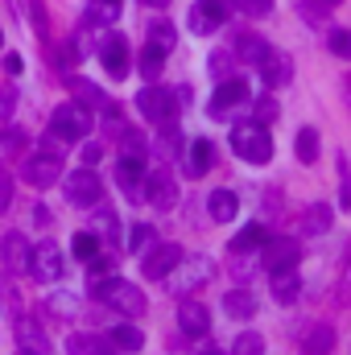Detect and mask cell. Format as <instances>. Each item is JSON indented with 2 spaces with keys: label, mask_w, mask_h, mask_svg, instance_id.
<instances>
[{
  "label": "cell",
  "mask_w": 351,
  "mask_h": 355,
  "mask_svg": "<svg viewBox=\"0 0 351 355\" xmlns=\"http://www.w3.org/2000/svg\"><path fill=\"white\" fill-rule=\"evenodd\" d=\"M211 277H215V261H211V257H182L162 281H166V289H170L174 297H190V293L203 289Z\"/></svg>",
  "instance_id": "1"
},
{
  "label": "cell",
  "mask_w": 351,
  "mask_h": 355,
  "mask_svg": "<svg viewBox=\"0 0 351 355\" xmlns=\"http://www.w3.org/2000/svg\"><path fill=\"white\" fill-rule=\"evenodd\" d=\"M232 153L240 157V162H248V166H268L273 162V137H268V128L264 124H236L232 128Z\"/></svg>",
  "instance_id": "2"
},
{
  "label": "cell",
  "mask_w": 351,
  "mask_h": 355,
  "mask_svg": "<svg viewBox=\"0 0 351 355\" xmlns=\"http://www.w3.org/2000/svg\"><path fill=\"white\" fill-rule=\"evenodd\" d=\"M91 297H99L103 306H112V310H120L124 318H141L145 310H149V302H145V293L132 285V281H120V277H108L103 285H95L91 289Z\"/></svg>",
  "instance_id": "3"
},
{
  "label": "cell",
  "mask_w": 351,
  "mask_h": 355,
  "mask_svg": "<svg viewBox=\"0 0 351 355\" xmlns=\"http://www.w3.org/2000/svg\"><path fill=\"white\" fill-rule=\"evenodd\" d=\"M50 132H58L67 145L83 141L91 132V112L83 103H58V107L50 112Z\"/></svg>",
  "instance_id": "4"
},
{
  "label": "cell",
  "mask_w": 351,
  "mask_h": 355,
  "mask_svg": "<svg viewBox=\"0 0 351 355\" xmlns=\"http://www.w3.org/2000/svg\"><path fill=\"white\" fill-rule=\"evenodd\" d=\"M137 112H141L149 124H166V120H174L178 116V91L157 87V83L141 87L137 91Z\"/></svg>",
  "instance_id": "5"
},
{
  "label": "cell",
  "mask_w": 351,
  "mask_h": 355,
  "mask_svg": "<svg viewBox=\"0 0 351 355\" xmlns=\"http://www.w3.org/2000/svg\"><path fill=\"white\" fill-rule=\"evenodd\" d=\"M58 182H62L67 202H75V207H95V202H99V194H103V182H99V174H95L91 166H79L75 174L58 178Z\"/></svg>",
  "instance_id": "6"
},
{
  "label": "cell",
  "mask_w": 351,
  "mask_h": 355,
  "mask_svg": "<svg viewBox=\"0 0 351 355\" xmlns=\"http://www.w3.org/2000/svg\"><path fill=\"white\" fill-rule=\"evenodd\" d=\"M298 261H302V244H298L293 236H273V240H264V252H261L264 272L298 268Z\"/></svg>",
  "instance_id": "7"
},
{
  "label": "cell",
  "mask_w": 351,
  "mask_h": 355,
  "mask_svg": "<svg viewBox=\"0 0 351 355\" xmlns=\"http://www.w3.org/2000/svg\"><path fill=\"white\" fill-rule=\"evenodd\" d=\"M228 12H232V0H198L194 8H190V33H215L223 21H228Z\"/></svg>",
  "instance_id": "8"
},
{
  "label": "cell",
  "mask_w": 351,
  "mask_h": 355,
  "mask_svg": "<svg viewBox=\"0 0 351 355\" xmlns=\"http://www.w3.org/2000/svg\"><path fill=\"white\" fill-rule=\"evenodd\" d=\"M244 99H248V83H244V79H219V87H215V95H211L207 112H211L215 120H228L232 107H240Z\"/></svg>",
  "instance_id": "9"
},
{
  "label": "cell",
  "mask_w": 351,
  "mask_h": 355,
  "mask_svg": "<svg viewBox=\"0 0 351 355\" xmlns=\"http://www.w3.org/2000/svg\"><path fill=\"white\" fill-rule=\"evenodd\" d=\"M178 261H182V248H178V244H157V240H153V244L141 252V272L153 277V281H162Z\"/></svg>",
  "instance_id": "10"
},
{
  "label": "cell",
  "mask_w": 351,
  "mask_h": 355,
  "mask_svg": "<svg viewBox=\"0 0 351 355\" xmlns=\"http://www.w3.org/2000/svg\"><path fill=\"white\" fill-rule=\"evenodd\" d=\"M62 268H67V261H62V252H58V244H33V252H29V272L37 277V281H58L62 277Z\"/></svg>",
  "instance_id": "11"
},
{
  "label": "cell",
  "mask_w": 351,
  "mask_h": 355,
  "mask_svg": "<svg viewBox=\"0 0 351 355\" xmlns=\"http://www.w3.org/2000/svg\"><path fill=\"white\" fill-rule=\"evenodd\" d=\"M21 178L29 182V186H54L58 178H62V157H50V153H37V157H29L25 162V170H21Z\"/></svg>",
  "instance_id": "12"
},
{
  "label": "cell",
  "mask_w": 351,
  "mask_h": 355,
  "mask_svg": "<svg viewBox=\"0 0 351 355\" xmlns=\"http://www.w3.org/2000/svg\"><path fill=\"white\" fill-rule=\"evenodd\" d=\"M257 71H261V79L268 87H285V83L293 79V58H289L285 50H273V46H268V54L257 62Z\"/></svg>",
  "instance_id": "13"
},
{
  "label": "cell",
  "mask_w": 351,
  "mask_h": 355,
  "mask_svg": "<svg viewBox=\"0 0 351 355\" xmlns=\"http://www.w3.org/2000/svg\"><path fill=\"white\" fill-rule=\"evenodd\" d=\"M145 198H149V207H157V211H174L178 202V182L166 170H157V174H145Z\"/></svg>",
  "instance_id": "14"
},
{
  "label": "cell",
  "mask_w": 351,
  "mask_h": 355,
  "mask_svg": "<svg viewBox=\"0 0 351 355\" xmlns=\"http://www.w3.org/2000/svg\"><path fill=\"white\" fill-rule=\"evenodd\" d=\"M99 62H103V71H108L112 79H124V75H128V42H124L120 33L103 37V46H99Z\"/></svg>",
  "instance_id": "15"
},
{
  "label": "cell",
  "mask_w": 351,
  "mask_h": 355,
  "mask_svg": "<svg viewBox=\"0 0 351 355\" xmlns=\"http://www.w3.org/2000/svg\"><path fill=\"white\" fill-rule=\"evenodd\" d=\"M178 327H182V335L203 339V335L211 331V310H207L203 302H182V306H178Z\"/></svg>",
  "instance_id": "16"
},
{
  "label": "cell",
  "mask_w": 351,
  "mask_h": 355,
  "mask_svg": "<svg viewBox=\"0 0 351 355\" xmlns=\"http://www.w3.org/2000/svg\"><path fill=\"white\" fill-rule=\"evenodd\" d=\"M116 182H120V190L128 194V198H145V162L141 157H120V166H116Z\"/></svg>",
  "instance_id": "17"
},
{
  "label": "cell",
  "mask_w": 351,
  "mask_h": 355,
  "mask_svg": "<svg viewBox=\"0 0 351 355\" xmlns=\"http://www.w3.org/2000/svg\"><path fill=\"white\" fill-rule=\"evenodd\" d=\"M29 240L21 236V232H4V240H0V261L4 268L12 272V268H29Z\"/></svg>",
  "instance_id": "18"
},
{
  "label": "cell",
  "mask_w": 351,
  "mask_h": 355,
  "mask_svg": "<svg viewBox=\"0 0 351 355\" xmlns=\"http://www.w3.org/2000/svg\"><path fill=\"white\" fill-rule=\"evenodd\" d=\"M268 289H273V297H277L281 306H293V302H298V293H302V277H298V268L268 272Z\"/></svg>",
  "instance_id": "19"
},
{
  "label": "cell",
  "mask_w": 351,
  "mask_h": 355,
  "mask_svg": "<svg viewBox=\"0 0 351 355\" xmlns=\"http://www.w3.org/2000/svg\"><path fill=\"white\" fill-rule=\"evenodd\" d=\"M331 347H335V327L331 322H314L306 331V339L298 343V355H331Z\"/></svg>",
  "instance_id": "20"
},
{
  "label": "cell",
  "mask_w": 351,
  "mask_h": 355,
  "mask_svg": "<svg viewBox=\"0 0 351 355\" xmlns=\"http://www.w3.org/2000/svg\"><path fill=\"white\" fill-rule=\"evenodd\" d=\"M67 355H116V343L103 339V335H71L67 339Z\"/></svg>",
  "instance_id": "21"
},
{
  "label": "cell",
  "mask_w": 351,
  "mask_h": 355,
  "mask_svg": "<svg viewBox=\"0 0 351 355\" xmlns=\"http://www.w3.org/2000/svg\"><path fill=\"white\" fill-rule=\"evenodd\" d=\"M323 232H331V207H327V202H314V207L302 211L298 236H323Z\"/></svg>",
  "instance_id": "22"
},
{
  "label": "cell",
  "mask_w": 351,
  "mask_h": 355,
  "mask_svg": "<svg viewBox=\"0 0 351 355\" xmlns=\"http://www.w3.org/2000/svg\"><path fill=\"white\" fill-rule=\"evenodd\" d=\"M211 166H215V145H211L207 137L190 141V145H186V170H190V174L198 178V174H207Z\"/></svg>",
  "instance_id": "23"
},
{
  "label": "cell",
  "mask_w": 351,
  "mask_h": 355,
  "mask_svg": "<svg viewBox=\"0 0 351 355\" xmlns=\"http://www.w3.org/2000/svg\"><path fill=\"white\" fill-rule=\"evenodd\" d=\"M71 91H75V99L83 103V107H95V112H108V116H116V107H112V99L103 95V91L95 87V83H87V79H71Z\"/></svg>",
  "instance_id": "24"
},
{
  "label": "cell",
  "mask_w": 351,
  "mask_h": 355,
  "mask_svg": "<svg viewBox=\"0 0 351 355\" xmlns=\"http://www.w3.org/2000/svg\"><path fill=\"white\" fill-rule=\"evenodd\" d=\"M207 211H211V219H215V223H232V219L240 215V198H236L232 190H211Z\"/></svg>",
  "instance_id": "25"
},
{
  "label": "cell",
  "mask_w": 351,
  "mask_h": 355,
  "mask_svg": "<svg viewBox=\"0 0 351 355\" xmlns=\"http://www.w3.org/2000/svg\"><path fill=\"white\" fill-rule=\"evenodd\" d=\"M223 310H228V318L248 322V318L257 314V297H252L248 289H228V293H223Z\"/></svg>",
  "instance_id": "26"
},
{
  "label": "cell",
  "mask_w": 351,
  "mask_h": 355,
  "mask_svg": "<svg viewBox=\"0 0 351 355\" xmlns=\"http://www.w3.org/2000/svg\"><path fill=\"white\" fill-rule=\"evenodd\" d=\"M17 343H21L25 352H33V355L50 352V343H46V335H42V327H37L33 318H21V314H17Z\"/></svg>",
  "instance_id": "27"
},
{
  "label": "cell",
  "mask_w": 351,
  "mask_h": 355,
  "mask_svg": "<svg viewBox=\"0 0 351 355\" xmlns=\"http://www.w3.org/2000/svg\"><path fill=\"white\" fill-rule=\"evenodd\" d=\"M95 207H99V202H95ZM91 232L99 236V244H116V240H120V219H116V211H108V207L91 211Z\"/></svg>",
  "instance_id": "28"
},
{
  "label": "cell",
  "mask_w": 351,
  "mask_h": 355,
  "mask_svg": "<svg viewBox=\"0 0 351 355\" xmlns=\"http://www.w3.org/2000/svg\"><path fill=\"white\" fill-rule=\"evenodd\" d=\"M293 157H298L302 166H314V162H318V128H298V137H293Z\"/></svg>",
  "instance_id": "29"
},
{
  "label": "cell",
  "mask_w": 351,
  "mask_h": 355,
  "mask_svg": "<svg viewBox=\"0 0 351 355\" xmlns=\"http://www.w3.org/2000/svg\"><path fill=\"white\" fill-rule=\"evenodd\" d=\"M149 46H153V50H162V54H170V50L178 46V33H174V25H170L166 17L149 21Z\"/></svg>",
  "instance_id": "30"
},
{
  "label": "cell",
  "mask_w": 351,
  "mask_h": 355,
  "mask_svg": "<svg viewBox=\"0 0 351 355\" xmlns=\"http://www.w3.org/2000/svg\"><path fill=\"white\" fill-rule=\"evenodd\" d=\"M264 240H268V236H264V223H248V227H240V236L232 240V252H236V257H244V252L261 248Z\"/></svg>",
  "instance_id": "31"
},
{
  "label": "cell",
  "mask_w": 351,
  "mask_h": 355,
  "mask_svg": "<svg viewBox=\"0 0 351 355\" xmlns=\"http://www.w3.org/2000/svg\"><path fill=\"white\" fill-rule=\"evenodd\" d=\"M42 310L54 314V318H75V314H79V297H75V293H50V297L42 302Z\"/></svg>",
  "instance_id": "32"
},
{
  "label": "cell",
  "mask_w": 351,
  "mask_h": 355,
  "mask_svg": "<svg viewBox=\"0 0 351 355\" xmlns=\"http://www.w3.org/2000/svg\"><path fill=\"white\" fill-rule=\"evenodd\" d=\"M0 314L4 318H17L21 314V293H17V285H12L8 272H0Z\"/></svg>",
  "instance_id": "33"
},
{
  "label": "cell",
  "mask_w": 351,
  "mask_h": 355,
  "mask_svg": "<svg viewBox=\"0 0 351 355\" xmlns=\"http://www.w3.org/2000/svg\"><path fill=\"white\" fill-rule=\"evenodd\" d=\"M71 252H75V261H83V265H87L91 257H99V236H95V232H75V236H71Z\"/></svg>",
  "instance_id": "34"
},
{
  "label": "cell",
  "mask_w": 351,
  "mask_h": 355,
  "mask_svg": "<svg viewBox=\"0 0 351 355\" xmlns=\"http://www.w3.org/2000/svg\"><path fill=\"white\" fill-rule=\"evenodd\" d=\"M108 339L116 343V352H141V347H145V335H141L137 327H128V322H124V327H116Z\"/></svg>",
  "instance_id": "35"
},
{
  "label": "cell",
  "mask_w": 351,
  "mask_h": 355,
  "mask_svg": "<svg viewBox=\"0 0 351 355\" xmlns=\"http://www.w3.org/2000/svg\"><path fill=\"white\" fill-rule=\"evenodd\" d=\"M157 128H162V137H157V153H162V157H178V149H182L178 124L174 120H166V124H157Z\"/></svg>",
  "instance_id": "36"
},
{
  "label": "cell",
  "mask_w": 351,
  "mask_h": 355,
  "mask_svg": "<svg viewBox=\"0 0 351 355\" xmlns=\"http://www.w3.org/2000/svg\"><path fill=\"white\" fill-rule=\"evenodd\" d=\"M236 54H240L244 62H252V67H257L264 54H268V42H264V37H252V33H244V37H240V50H236Z\"/></svg>",
  "instance_id": "37"
},
{
  "label": "cell",
  "mask_w": 351,
  "mask_h": 355,
  "mask_svg": "<svg viewBox=\"0 0 351 355\" xmlns=\"http://www.w3.org/2000/svg\"><path fill=\"white\" fill-rule=\"evenodd\" d=\"M232 355H264V339L257 331H244L240 339H232Z\"/></svg>",
  "instance_id": "38"
},
{
  "label": "cell",
  "mask_w": 351,
  "mask_h": 355,
  "mask_svg": "<svg viewBox=\"0 0 351 355\" xmlns=\"http://www.w3.org/2000/svg\"><path fill=\"white\" fill-rule=\"evenodd\" d=\"M293 4H298V12H302L306 25H323V17H327V8H331L327 0H293Z\"/></svg>",
  "instance_id": "39"
},
{
  "label": "cell",
  "mask_w": 351,
  "mask_h": 355,
  "mask_svg": "<svg viewBox=\"0 0 351 355\" xmlns=\"http://www.w3.org/2000/svg\"><path fill=\"white\" fill-rule=\"evenodd\" d=\"M153 240H157V232H153L149 223H137V227L128 232V252H145Z\"/></svg>",
  "instance_id": "40"
},
{
  "label": "cell",
  "mask_w": 351,
  "mask_h": 355,
  "mask_svg": "<svg viewBox=\"0 0 351 355\" xmlns=\"http://www.w3.org/2000/svg\"><path fill=\"white\" fill-rule=\"evenodd\" d=\"M162 62H166V54L153 50V46H145V54H141V75H145V79H157V75H162Z\"/></svg>",
  "instance_id": "41"
},
{
  "label": "cell",
  "mask_w": 351,
  "mask_h": 355,
  "mask_svg": "<svg viewBox=\"0 0 351 355\" xmlns=\"http://www.w3.org/2000/svg\"><path fill=\"white\" fill-rule=\"evenodd\" d=\"M327 46H331L335 58H351V33L348 29H331L327 33Z\"/></svg>",
  "instance_id": "42"
},
{
  "label": "cell",
  "mask_w": 351,
  "mask_h": 355,
  "mask_svg": "<svg viewBox=\"0 0 351 355\" xmlns=\"http://www.w3.org/2000/svg\"><path fill=\"white\" fill-rule=\"evenodd\" d=\"M339 211H351V166L339 157Z\"/></svg>",
  "instance_id": "43"
},
{
  "label": "cell",
  "mask_w": 351,
  "mask_h": 355,
  "mask_svg": "<svg viewBox=\"0 0 351 355\" xmlns=\"http://www.w3.org/2000/svg\"><path fill=\"white\" fill-rule=\"evenodd\" d=\"M277 116H281L277 99H273V95H261V99H257V124H273Z\"/></svg>",
  "instance_id": "44"
},
{
  "label": "cell",
  "mask_w": 351,
  "mask_h": 355,
  "mask_svg": "<svg viewBox=\"0 0 351 355\" xmlns=\"http://www.w3.org/2000/svg\"><path fill=\"white\" fill-rule=\"evenodd\" d=\"M335 302H339V306H351V252H348V261H343V277H339Z\"/></svg>",
  "instance_id": "45"
},
{
  "label": "cell",
  "mask_w": 351,
  "mask_h": 355,
  "mask_svg": "<svg viewBox=\"0 0 351 355\" xmlns=\"http://www.w3.org/2000/svg\"><path fill=\"white\" fill-rule=\"evenodd\" d=\"M236 8L244 17H268L273 12V0H236Z\"/></svg>",
  "instance_id": "46"
},
{
  "label": "cell",
  "mask_w": 351,
  "mask_h": 355,
  "mask_svg": "<svg viewBox=\"0 0 351 355\" xmlns=\"http://www.w3.org/2000/svg\"><path fill=\"white\" fill-rule=\"evenodd\" d=\"M42 153H50V157H62V153H67V141H62L58 132H50V128H46V137H42Z\"/></svg>",
  "instance_id": "47"
},
{
  "label": "cell",
  "mask_w": 351,
  "mask_h": 355,
  "mask_svg": "<svg viewBox=\"0 0 351 355\" xmlns=\"http://www.w3.org/2000/svg\"><path fill=\"white\" fill-rule=\"evenodd\" d=\"M0 141H4L0 149H21L29 137H25V128H4V137H0Z\"/></svg>",
  "instance_id": "48"
},
{
  "label": "cell",
  "mask_w": 351,
  "mask_h": 355,
  "mask_svg": "<svg viewBox=\"0 0 351 355\" xmlns=\"http://www.w3.org/2000/svg\"><path fill=\"white\" fill-rule=\"evenodd\" d=\"M8 202H12V178L0 170V215L8 211Z\"/></svg>",
  "instance_id": "49"
},
{
  "label": "cell",
  "mask_w": 351,
  "mask_h": 355,
  "mask_svg": "<svg viewBox=\"0 0 351 355\" xmlns=\"http://www.w3.org/2000/svg\"><path fill=\"white\" fill-rule=\"evenodd\" d=\"M4 71H8V75H21V71H25L21 54H8V58H4Z\"/></svg>",
  "instance_id": "50"
},
{
  "label": "cell",
  "mask_w": 351,
  "mask_h": 355,
  "mask_svg": "<svg viewBox=\"0 0 351 355\" xmlns=\"http://www.w3.org/2000/svg\"><path fill=\"white\" fill-rule=\"evenodd\" d=\"M99 157H103V149H99V145H87V149H83V166H95Z\"/></svg>",
  "instance_id": "51"
},
{
  "label": "cell",
  "mask_w": 351,
  "mask_h": 355,
  "mask_svg": "<svg viewBox=\"0 0 351 355\" xmlns=\"http://www.w3.org/2000/svg\"><path fill=\"white\" fill-rule=\"evenodd\" d=\"M12 112V91H0V120Z\"/></svg>",
  "instance_id": "52"
},
{
  "label": "cell",
  "mask_w": 351,
  "mask_h": 355,
  "mask_svg": "<svg viewBox=\"0 0 351 355\" xmlns=\"http://www.w3.org/2000/svg\"><path fill=\"white\" fill-rule=\"evenodd\" d=\"M99 4H103V8H112V12L120 8V0H99Z\"/></svg>",
  "instance_id": "53"
},
{
  "label": "cell",
  "mask_w": 351,
  "mask_h": 355,
  "mask_svg": "<svg viewBox=\"0 0 351 355\" xmlns=\"http://www.w3.org/2000/svg\"><path fill=\"white\" fill-rule=\"evenodd\" d=\"M145 4H157V8H162V4H166V0H145Z\"/></svg>",
  "instance_id": "54"
},
{
  "label": "cell",
  "mask_w": 351,
  "mask_h": 355,
  "mask_svg": "<svg viewBox=\"0 0 351 355\" xmlns=\"http://www.w3.org/2000/svg\"><path fill=\"white\" fill-rule=\"evenodd\" d=\"M17 355H33V352H25V347H17Z\"/></svg>",
  "instance_id": "55"
},
{
  "label": "cell",
  "mask_w": 351,
  "mask_h": 355,
  "mask_svg": "<svg viewBox=\"0 0 351 355\" xmlns=\"http://www.w3.org/2000/svg\"><path fill=\"white\" fill-rule=\"evenodd\" d=\"M203 355H219V352H203Z\"/></svg>",
  "instance_id": "56"
},
{
  "label": "cell",
  "mask_w": 351,
  "mask_h": 355,
  "mask_svg": "<svg viewBox=\"0 0 351 355\" xmlns=\"http://www.w3.org/2000/svg\"><path fill=\"white\" fill-rule=\"evenodd\" d=\"M348 95H351V79H348Z\"/></svg>",
  "instance_id": "57"
},
{
  "label": "cell",
  "mask_w": 351,
  "mask_h": 355,
  "mask_svg": "<svg viewBox=\"0 0 351 355\" xmlns=\"http://www.w3.org/2000/svg\"><path fill=\"white\" fill-rule=\"evenodd\" d=\"M327 4H339V0H327Z\"/></svg>",
  "instance_id": "58"
}]
</instances>
